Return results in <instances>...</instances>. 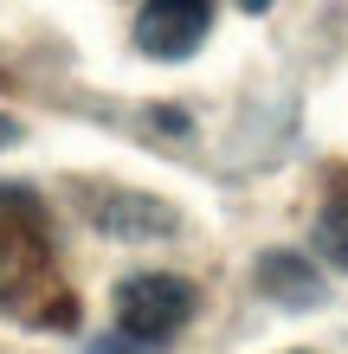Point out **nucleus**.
I'll return each mask as SVG.
<instances>
[{
	"label": "nucleus",
	"instance_id": "3",
	"mask_svg": "<svg viewBox=\"0 0 348 354\" xmlns=\"http://www.w3.org/2000/svg\"><path fill=\"white\" fill-rule=\"evenodd\" d=\"M258 290L284 309H316L322 303V270L303 252H264L258 258Z\"/></svg>",
	"mask_w": 348,
	"mask_h": 354
},
{
	"label": "nucleus",
	"instance_id": "5",
	"mask_svg": "<svg viewBox=\"0 0 348 354\" xmlns=\"http://www.w3.org/2000/svg\"><path fill=\"white\" fill-rule=\"evenodd\" d=\"M33 264H39V258H33V239L13 232V225L0 219V297H13V290L33 277Z\"/></svg>",
	"mask_w": 348,
	"mask_h": 354
},
{
	"label": "nucleus",
	"instance_id": "1",
	"mask_svg": "<svg viewBox=\"0 0 348 354\" xmlns=\"http://www.w3.org/2000/svg\"><path fill=\"white\" fill-rule=\"evenodd\" d=\"M194 316V283L168 277V270H142L116 290V322L129 342H168L174 328H187Z\"/></svg>",
	"mask_w": 348,
	"mask_h": 354
},
{
	"label": "nucleus",
	"instance_id": "6",
	"mask_svg": "<svg viewBox=\"0 0 348 354\" xmlns=\"http://www.w3.org/2000/svg\"><path fill=\"white\" fill-rule=\"evenodd\" d=\"M316 245H322V258H329L336 270H348V206H329V213H322Z\"/></svg>",
	"mask_w": 348,
	"mask_h": 354
},
{
	"label": "nucleus",
	"instance_id": "2",
	"mask_svg": "<svg viewBox=\"0 0 348 354\" xmlns=\"http://www.w3.org/2000/svg\"><path fill=\"white\" fill-rule=\"evenodd\" d=\"M213 26V0H149L136 13V46L149 58H187Z\"/></svg>",
	"mask_w": 348,
	"mask_h": 354
},
{
	"label": "nucleus",
	"instance_id": "7",
	"mask_svg": "<svg viewBox=\"0 0 348 354\" xmlns=\"http://www.w3.org/2000/svg\"><path fill=\"white\" fill-rule=\"evenodd\" d=\"M13 136H19V129H13V122H7V116H0V142H13Z\"/></svg>",
	"mask_w": 348,
	"mask_h": 354
},
{
	"label": "nucleus",
	"instance_id": "4",
	"mask_svg": "<svg viewBox=\"0 0 348 354\" xmlns=\"http://www.w3.org/2000/svg\"><path fill=\"white\" fill-rule=\"evenodd\" d=\"M97 225L116 239H161V232H174V213L149 194H116V200L97 206Z\"/></svg>",
	"mask_w": 348,
	"mask_h": 354
}]
</instances>
